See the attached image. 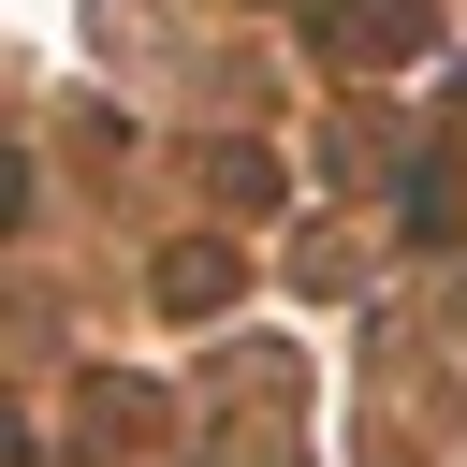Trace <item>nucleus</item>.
Instances as JSON below:
<instances>
[{
	"label": "nucleus",
	"instance_id": "f257e3e1",
	"mask_svg": "<svg viewBox=\"0 0 467 467\" xmlns=\"http://www.w3.org/2000/svg\"><path fill=\"white\" fill-rule=\"evenodd\" d=\"M336 44H350V58H394V44H423V15H409V0H365V15H336Z\"/></svg>",
	"mask_w": 467,
	"mask_h": 467
}]
</instances>
